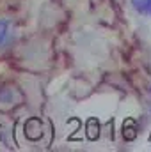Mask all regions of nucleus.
I'll return each instance as SVG.
<instances>
[{
    "label": "nucleus",
    "mask_w": 151,
    "mask_h": 152,
    "mask_svg": "<svg viewBox=\"0 0 151 152\" xmlns=\"http://www.w3.org/2000/svg\"><path fill=\"white\" fill-rule=\"evenodd\" d=\"M9 36H11L9 21L7 20H0V48L5 46V42L9 41Z\"/></svg>",
    "instance_id": "nucleus-1"
},
{
    "label": "nucleus",
    "mask_w": 151,
    "mask_h": 152,
    "mask_svg": "<svg viewBox=\"0 0 151 152\" xmlns=\"http://www.w3.org/2000/svg\"><path fill=\"white\" fill-rule=\"evenodd\" d=\"M132 4H133V7L139 11V12H142V9H144V4H146V0H132Z\"/></svg>",
    "instance_id": "nucleus-2"
},
{
    "label": "nucleus",
    "mask_w": 151,
    "mask_h": 152,
    "mask_svg": "<svg viewBox=\"0 0 151 152\" xmlns=\"http://www.w3.org/2000/svg\"><path fill=\"white\" fill-rule=\"evenodd\" d=\"M142 14H150V16H151V0H146L144 9H142Z\"/></svg>",
    "instance_id": "nucleus-3"
}]
</instances>
